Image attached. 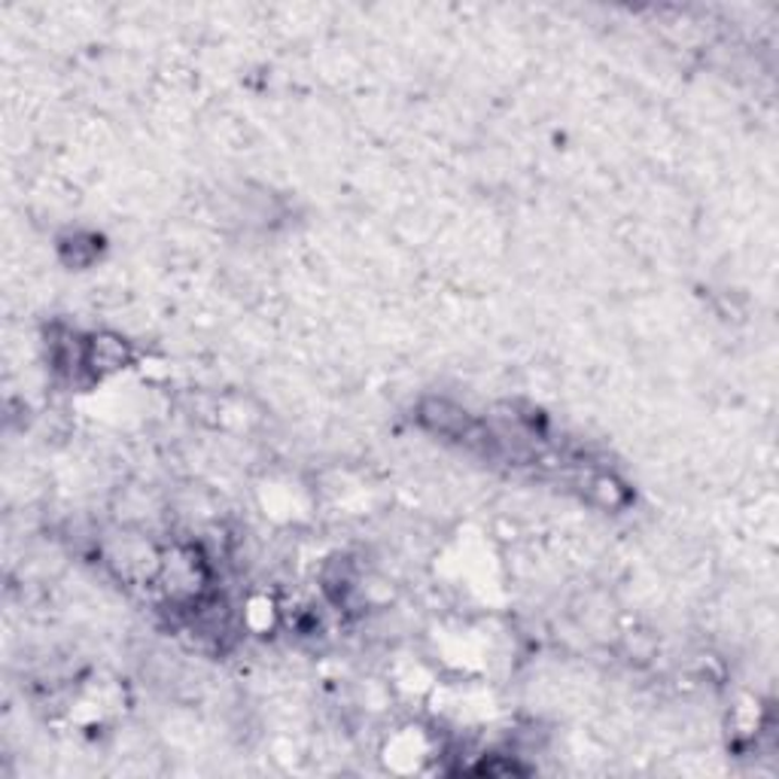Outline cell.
Here are the masks:
<instances>
[{"label":"cell","instance_id":"obj_1","mask_svg":"<svg viewBox=\"0 0 779 779\" xmlns=\"http://www.w3.org/2000/svg\"><path fill=\"white\" fill-rule=\"evenodd\" d=\"M132 360H135V350L122 335L98 332L89 338V375H113V372H122L125 366H132Z\"/></svg>","mask_w":779,"mask_h":779},{"label":"cell","instance_id":"obj_2","mask_svg":"<svg viewBox=\"0 0 779 779\" xmlns=\"http://www.w3.org/2000/svg\"><path fill=\"white\" fill-rule=\"evenodd\" d=\"M582 494L599 509H625L628 506V487L615 479L613 472H588L582 479Z\"/></svg>","mask_w":779,"mask_h":779}]
</instances>
